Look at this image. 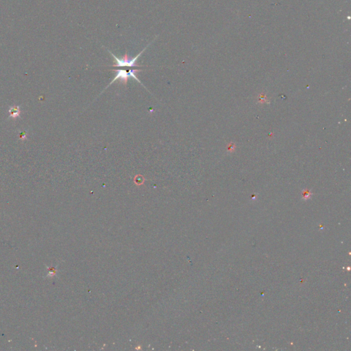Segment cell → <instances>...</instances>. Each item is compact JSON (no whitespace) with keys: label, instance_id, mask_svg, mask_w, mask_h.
<instances>
[{"label":"cell","instance_id":"5b68a950","mask_svg":"<svg viewBox=\"0 0 351 351\" xmlns=\"http://www.w3.org/2000/svg\"><path fill=\"white\" fill-rule=\"evenodd\" d=\"M26 137H27V133L25 132H23L21 134L20 138H21V139H22V140H25V139H26Z\"/></svg>","mask_w":351,"mask_h":351},{"label":"cell","instance_id":"6da1fadb","mask_svg":"<svg viewBox=\"0 0 351 351\" xmlns=\"http://www.w3.org/2000/svg\"><path fill=\"white\" fill-rule=\"evenodd\" d=\"M119 68H120V67H119ZM112 70L113 71V72H115L116 73L115 76V78L113 79L112 81L109 83V85L106 87V89H107V88L110 87L113 83H114L115 82L117 81V80H119L120 82V83H121L122 84H124V85L126 86L127 83H128V79L130 78H132L133 79H135V80H137L138 83H139L140 84H141V85L143 86V84L141 83V82L139 80L137 76V73L139 72H140L141 71V69H136V68L124 67H121L120 69H118L117 68V69H112Z\"/></svg>","mask_w":351,"mask_h":351},{"label":"cell","instance_id":"7a4b0ae2","mask_svg":"<svg viewBox=\"0 0 351 351\" xmlns=\"http://www.w3.org/2000/svg\"><path fill=\"white\" fill-rule=\"evenodd\" d=\"M8 113L10 114V117H12L14 120L15 119L20 117L21 115V110L20 107L19 106H14L10 107L9 110H8Z\"/></svg>","mask_w":351,"mask_h":351},{"label":"cell","instance_id":"3957f363","mask_svg":"<svg viewBox=\"0 0 351 351\" xmlns=\"http://www.w3.org/2000/svg\"><path fill=\"white\" fill-rule=\"evenodd\" d=\"M311 193L309 191H307V190H305L302 192V198H303L304 200H308L309 199L311 196Z\"/></svg>","mask_w":351,"mask_h":351},{"label":"cell","instance_id":"277c9868","mask_svg":"<svg viewBox=\"0 0 351 351\" xmlns=\"http://www.w3.org/2000/svg\"><path fill=\"white\" fill-rule=\"evenodd\" d=\"M235 145L233 143H230L227 146V150L229 152H233L235 150Z\"/></svg>","mask_w":351,"mask_h":351}]
</instances>
